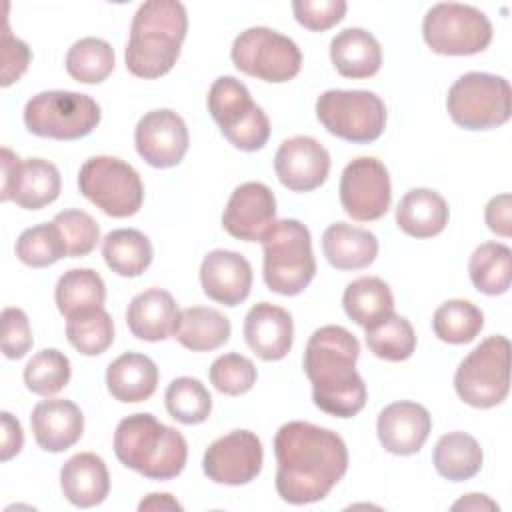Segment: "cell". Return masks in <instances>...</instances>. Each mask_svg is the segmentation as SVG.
Masks as SVG:
<instances>
[{"instance_id":"816d5d0a","label":"cell","mask_w":512,"mask_h":512,"mask_svg":"<svg viewBox=\"0 0 512 512\" xmlns=\"http://www.w3.org/2000/svg\"><path fill=\"white\" fill-rule=\"evenodd\" d=\"M138 510H182V504L170 494H148L140 504Z\"/></svg>"},{"instance_id":"44dd1931","label":"cell","mask_w":512,"mask_h":512,"mask_svg":"<svg viewBox=\"0 0 512 512\" xmlns=\"http://www.w3.org/2000/svg\"><path fill=\"white\" fill-rule=\"evenodd\" d=\"M244 338L258 358L266 362L282 360L294 340L290 312L270 302L254 304L244 318Z\"/></svg>"},{"instance_id":"2e32d148","label":"cell","mask_w":512,"mask_h":512,"mask_svg":"<svg viewBox=\"0 0 512 512\" xmlns=\"http://www.w3.org/2000/svg\"><path fill=\"white\" fill-rule=\"evenodd\" d=\"M188 128L180 114L168 108L146 112L134 130V144L140 158L154 168H172L182 162L188 150Z\"/></svg>"},{"instance_id":"5bb4252c","label":"cell","mask_w":512,"mask_h":512,"mask_svg":"<svg viewBox=\"0 0 512 512\" xmlns=\"http://www.w3.org/2000/svg\"><path fill=\"white\" fill-rule=\"evenodd\" d=\"M340 204L344 212L358 222L382 218L392 202L388 168L374 156L354 158L342 170Z\"/></svg>"},{"instance_id":"4fadbf2b","label":"cell","mask_w":512,"mask_h":512,"mask_svg":"<svg viewBox=\"0 0 512 512\" xmlns=\"http://www.w3.org/2000/svg\"><path fill=\"white\" fill-rule=\"evenodd\" d=\"M230 56L240 72L274 84L292 80L302 66L298 44L268 26L240 32L232 42Z\"/></svg>"},{"instance_id":"681fc988","label":"cell","mask_w":512,"mask_h":512,"mask_svg":"<svg viewBox=\"0 0 512 512\" xmlns=\"http://www.w3.org/2000/svg\"><path fill=\"white\" fill-rule=\"evenodd\" d=\"M2 448H0V458L2 462H8L10 458H14L24 444V434H22V426L20 422L10 414V412H2Z\"/></svg>"},{"instance_id":"603a6c76","label":"cell","mask_w":512,"mask_h":512,"mask_svg":"<svg viewBox=\"0 0 512 512\" xmlns=\"http://www.w3.org/2000/svg\"><path fill=\"white\" fill-rule=\"evenodd\" d=\"M178 314V304L170 292L162 288H148L130 300L126 324L136 338L160 342L174 334Z\"/></svg>"},{"instance_id":"7c38bea8","label":"cell","mask_w":512,"mask_h":512,"mask_svg":"<svg viewBox=\"0 0 512 512\" xmlns=\"http://www.w3.org/2000/svg\"><path fill=\"white\" fill-rule=\"evenodd\" d=\"M80 192L112 218L136 214L144 200L140 174L116 156L88 158L78 172Z\"/></svg>"},{"instance_id":"7bdbcfd3","label":"cell","mask_w":512,"mask_h":512,"mask_svg":"<svg viewBox=\"0 0 512 512\" xmlns=\"http://www.w3.org/2000/svg\"><path fill=\"white\" fill-rule=\"evenodd\" d=\"M52 222L62 236L68 258L88 256L100 240V228L96 220L84 210H62L54 216Z\"/></svg>"},{"instance_id":"ab89813d","label":"cell","mask_w":512,"mask_h":512,"mask_svg":"<svg viewBox=\"0 0 512 512\" xmlns=\"http://www.w3.org/2000/svg\"><path fill=\"white\" fill-rule=\"evenodd\" d=\"M70 374L72 368L68 356L56 348H44L28 360L24 368V384L32 394L52 396L68 384Z\"/></svg>"},{"instance_id":"6da1fadb","label":"cell","mask_w":512,"mask_h":512,"mask_svg":"<svg viewBox=\"0 0 512 512\" xmlns=\"http://www.w3.org/2000/svg\"><path fill=\"white\" fill-rule=\"evenodd\" d=\"M276 492L294 506L324 500L348 470L344 440L310 422L292 420L274 436Z\"/></svg>"},{"instance_id":"d6a6232c","label":"cell","mask_w":512,"mask_h":512,"mask_svg":"<svg viewBox=\"0 0 512 512\" xmlns=\"http://www.w3.org/2000/svg\"><path fill=\"white\" fill-rule=\"evenodd\" d=\"M54 298L60 314L68 320L102 308L106 300V286L96 270L72 268L58 278Z\"/></svg>"},{"instance_id":"8d00e7d4","label":"cell","mask_w":512,"mask_h":512,"mask_svg":"<svg viewBox=\"0 0 512 512\" xmlns=\"http://www.w3.org/2000/svg\"><path fill=\"white\" fill-rule=\"evenodd\" d=\"M484 328L482 310L462 298H454L436 308L432 316L434 334L448 344L472 342Z\"/></svg>"},{"instance_id":"74e56055","label":"cell","mask_w":512,"mask_h":512,"mask_svg":"<svg viewBox=\"0 0 512 512\" xmlns=\"http://www.w3.org/2000/svg\"><path fill=\"white\" fill-rule=\"evenodd\" d=\"M366 346L382 360L402 362L416 350V332L404 316L392 312L382 322L366 330Z\"/></svg>"},{"instance_id":"1f68e13d","label":"cell","mask_w":512,"mask_h":512,"mask_svg":"<svg viewBox=\"0 0 512 512\" xmlns=\"http://www.w3.org/2000/svg\"><path fill=\"white\" fill-rule=\"evenodd\" d=\"M482 448L478 440L466 432H448L434 446L432 462L436 472L450 482L474 478L482 468Z\"/></svg>"},{"instance_id":"277c9868","label":"cell","mask_w":512,"mask_h":512,"mask_svg":"<svg viewBox=\"0 0 512 512\" xmlns=\"http://www.w3.org/2000/svg\"><path fill=\"white\" fill-rule=\"evenodd\" d=\"M114 454L130 470L150 480L176 478L188 458L184 436L148 412L130 414L116 426Z\"/></svg>"},{"instance_id":"3957f363","label":"cell","mask_w":512,"mask_h":512,"mask_svg":"<svg viewBox=\"0 0 512 512\" xmlns=\"http://www.w3.org/2000/svg\"><path fill=\"white\" fill-rule=\"evenodd\" d=\"M186 30L188 14L182 2H142L132 18L124 52L128 72L146 80L168 74L180 56Z\"/></svg>"},{"instance_id":"ffe728a7","label":"cell","mask_w":512,"mask_h":512,"mask_svg":"<svg viewBox=\"0 0 512 512\" xmlns=\"http://www.w3.org/2000/svg\"><path fill=\"white\" fill-rule=\"evenodd\" d=\"M200 284L210 300L224 306H238L250 294L252 266L238 252L212 250L200 264Z\"/></svg>"},{"instance_id":"7402d4cb","label":"cell","mask_w":512,"mask_h":512,"mask_svg":"<svg viewBox=\"0 0 512 512\" xmlns=\"http://www.w3.org/2000/svg\"><path fill=\"white\" fill-rule=\"evenodd\" d=\"M30 426L36 444L46 452H64L72 448L84 432V416L72 400L48 398L34 406Z\"/></svg>"},{"instance_id":"f5cc1de1","label":"cell","mask_w":512,"mask_h":512,"mask_svg":"<svg viewBox=\"0 0 512 512\" xmlns=\"http://www.w3.org/2000/svg\"><path fill=\"white\" fill-rule=\"evenodd\" d=\"M452 510H498V504L486 494H466L452 504Z\"/></svg>"},{"instance_id":"d6986e66","label":"cell","mask_w":512,"mask_h":512,"mask_svg":"<svg viewBox=\"0 0 512 512\" xmlns=\"http://www.w3.org/2000/svg\"><path fill=\"white\" fill-rule=\"evenodd\" d=\"M432 430L430 412L416 402L400 400L388 404L376 422L382 448L390 454L410 456L420 452Z\"/></svg>"},{"instance_id":"f907efd6","label":"cell","mask_w":512,"mask_h":512,"mask_svg":"<svg viewBox=\"0 0 512 512\" xmlns=\"http://www.w3.org/2000/svg\"><path fill=\"white\" fill-rule=\"evenodd\" d=\"M0 164H2V194H0V198H2L4 202H8V194H10V188H12V184H14L20 158H18L10 148H2V152H0Z\"/></svg>"},{"instance_id":"8fae6325","label":"cell","mask_w":512,"mask_h":512,"mask_svg":"<svg viewBox=\"0 0 512 512\" xmlns=\"http://www.w3.org/2000/svg\"><path fill=\"white\" fill-rule=\"evenodd\" d=\"M422 36L436 54L470 56L488 48L492 24L482 10L470 4L440 2L426 12Z\"/></svg>"},{"instance_id":"f1b7e54d","label":"cell","mask_w":512,"mask_h":512,"mask_svg":"<svg viewBox=\"0 0 512 512\" xmlns=\"http://www.w3.org/2000/svg\"><path fill=\"white\" fill-rule=\"evenodd\" d=\"M230 332V320L220 310L190 306L180 310L172 336L192 352H210L224 346Z\"/></svg>"},{"instance_id":"5b68a950","label":"cell","mask_w":512,"mask_h":512,"mask_svg":"<svg viewBox=\"0 0 512 512\" xmlns=\"http://www.w3.org/2000/svg\"><path fill=\"white\" fill-rule=\"evenodd\" d=\"M264 282L282 296H296L312 282L316 260L310 230L294 218L278 220L264 234Z\"/></svg>"},{"instance_id":"d590c367","label":"cell","mask_w":512,"mask_h":512,"mask_svg":"<svg viewBox=\"0 0 512 512\" xmlns=\"http://www.w3.org/2000/svg\"><path fill=\"white\" fill-rule=\"evenodd\" d=\"M114 48L94 36L76 40L66 54V72L82 84H100L114 70Z\"/></svg>"},{"instance_id":"e575fe53","label":"cell","mask_w":512,"mask_h":512,"mask_svg":"<svg viewBox=\"0 0 512 512\" xmlns=\"http://www.w3.org/2000/svg\"><path fill=\"white\" fill-rule=\"evenodd\" d=\"M468 274L478 292L504 294L512 278V250L502 242L480 244L468 260Z\"/></svg>"},{"instance_id":"e0dca14e","label":"cell","mask_w":512,"mask_h":512,"mask_svg":"<svg viewBox=\"0 0 512 512\" xmlns=\"http://www.w3.org/2000/svg\"><path fill=\"white\" fill-rule=\"evenodd\" d=\"M274 222L276 198L262 182H244L236 186L222 214L224 230L244 242L262 240Z\"/></svg>"},{"instance_id":"ba28073f","label":"cell","mask_w":512,"mask_h":512,"mask_svg":"<svg viewBox=\"0 0 512 512\" xmlns=\"http://www.w3.org/2000/svg\"><path fill=\"white\" fill-rule=\"evenodd\" d=\"M454 390L474 408H492L506 400L510 390V342L506 336H488L456 368Z\"/></svg>"},{"instance_id":"52a82bcc","label":"cell","mask_w":512,"mask_h":512,"mask_svg":"<svg viewBox=\"0 0 512 512\" xmlns=\"http://www.w3.org/2000/svg\"><path fill=\"white\" fill-rule=\"evenodd\" d=\"M446 108L454 124L466 130H490L508 122L512 92L506 78L466 72L448 90Z\"/></svg>"},{"instance_id":"ac0fdd59","label":"cell","mask_w":512,"mask_h":512,"mask_svg":"<svg viewBox=\"0 0 512 512\" xmlns=\"http://www.w3.org/2000/svg\"><path fill=\"white\" fill-rule=\"evenodd\" d=\"M274 170L282 186L288 190L310 192L326 182L330 172V154L312 136H292L276 150Z\"/></svg>"},{"instance_id":"f35d334b","label":"cell","mask_w":512,"mask_h":512,"mask_svg":"<svg viewBox=\"0 0 512 512\" xmlns=\"http://www.w3.org/2000/svg\"><path fill=\"white\" fill-rule=\"evenodd\" d=\"M168 414L182 424H200L212 412V396L206 386L190 376L172 380L164 394Z\"/></svg>"},{"instance_id":"cb8c5ba5","label":"cell","mask_w":512,"mask_h":512,"mask_svg":"<svg viewBox=\"0 0 512 512\" xmlns=\"http://www.w3.org/2000/svg\"><path fill=\"white\" fill-rule=\"evenodd\" d=\"M60 486L68 502L78 508H92L106 500L110 474L100 456L80 452L68 458L60 470Z\"/></svg>"},{"instance_id":"60d3db41","label":"cell","mask_w":512,"mask_h":512,"mask_svg":"<svg viewBox=\"0 0 512 512\" xmlns=\"http://www.w3.org/2000/svg\"><path fill=\"white\" fill-rule=\"evenodd\" d=\"M66 338L80 354L98 356L114 342L112 316L104 308H96L86 314L68 318Z\"/></svg>"},{"instance_id":"f546056e","label":"cell","mask_w":512,"mask_h":512,"mask_svg":"<svg viewBox=\"0 0 512 512\" xmlns=\"http://www.w3.org/2000/svg\"><path fill=\"white\" fill-rule=\"evenodd\" d=\"M58 168L42 158L20 160L8 200L16 202L24 210H40L52 204L60 194Z\"/></svg>"},{"instance_id":"d4e9b609","label":"cell","mask_w":512,"mask_h":512,"mask_svg":"<svg viewBox=\"0 0 512 512\" xmlns=\"http://www.w3.org/2000/svg\"><path fill=\"white\" fill-rule=\"evenodd\" d=\"M330 60L344 78H370L382 66V48L364 28H346L330 42Z\"/></svg>"},{"instance_id":"7dc6e473","label":"cell","mask_w":512,"mask_h":512,"mask_svg":"<svg viewBox=\"0 0 512 512\" xmlns=\"http://www.w3.org/2000/svg\"><path fill=\"white\" fill-rule=\"evenodd\" d=\"M30 48L26 42H22L20 38L10 34V26L8 22L4 24L2 30V78L0 84L4 88H8L10 84L18 82L20 76L26 72L28 64H30Z\"/></svg>"},{"instance_id":"ee69618b","label":"cell","mask_w":512,"mask_h":512,"mask_svg":"<svg viewBox=\"0 0 512 512\" xmlns=\"http://www.w3.org/2000/svg\"><path fill=\"white\" fill-rule=\"evenodd\" d=\"M210 382L214 388L228 396H240L256 384V368L250 358L230 352L218 356L210 366Z\"/></svg>"},{"instance_id":"484cf974","label":"cell","mask_w":512,"mask_h":512,"mask_svg":"<svg viewBox=\"0 0 512 512\" xmlns=\"http://www.w3.org/2000/svg\"><path fill=\"white\" fill-rule=\"evenodd\" d=\"M450 218L448 202L430 188L406 192L396 208L398 228L412 238H432L440 234Z\"/></svg>"},{"instance_id":"8992f818","label":"cell","mask_w":512,"mask_h":512,"mask_svg":"<svg viewBox=\"0 0 512 512\" xmlns=\"http://www.w3.org/2000/svg\"><path fill=\"white\" fill-rule=\"evenodd\" d=\"M208 112L222 136L242 152L264 148L270 138V120L252 100L248 88L234 76H220L208 90Z\"/></svg>"},{"instance_id":"836d02e7","label":"cell","mask_w":512,"mask_h":512,"mask_svg":"<svg viewBox=\"0 0 512 512\" xmlns=\"http://www.w3.org/2000/svg\"><path fill=\"white\" fill-rule=\"evenodd\" d=\"M102 256L112 272L124 278L140 276L152 262V244L134 228H118L102 240Z\"/></svg>"},{"instance_id":"bcb514c9","label":"cell","mask_w":512,"mask_h":512,"mask_svg":"<svg viewBox=\"0 0 512 512\" xmlns=\"http://www.w3.org/2000/svg\"><path fill=\"white\" fill-rule=\"evenodd\" d=\"M32 348V330L24 310L4 308L2 310V352L10 360L26 356Z\"/></svg>"},{"instance_id":"30bf717a","label":"cell","mask_w":512,"mask_h":512,"mask_svg":"<svg viewBox=\"0 0 512 512\" xmlns=\"http://www.w3.org/2000/svg\"><path fill=\"white\" fill-rule=\"evenodd\" d=\"M316 118L336 138L370 144L386 128V106L370 90H326L316 100Z\"/></svg>"},{"instance_id":"b9f144b4","label":"cell","mask_w":512,"mask_h":512,"mask_svg":"<svg viewBox=\"0 0 512 512\" xmlns=\"http://www.w3.org/2000/svg\"><path fill=\"white\" fill-rule=\"evenodd\" d=\"M16 256L32 268H46L66 256L62 236L54 222L26 228L16 240Z\"/></svg>"},{"instance_id":"4316f807","label":"cell","mask_w":512,"mask_h":512,"mask_svg":"<svg viewBox=\"0 0 512 512\" xmlns=\"http://www.w3.org/2000/svg\"><path fill=\"white\" fill-rule=\"evenodd\" d=\"M322 252L336 270H362L376 260L378 240L364 228L336 222L322 234Z\"/></svg>"},{"instance_id":"f6af8a7d","label":"cell","mask_w":512,"mask_h":512,"mask_svg":"<svg viewBox=\"0 0 512 512\" xmlns=\"http://www.w3.org/2000/svg\"><path fill=\"white\" fill-rule=\"evenodd\" d=\"M344 0H294L292 12L298 24L312 32H324L338 24L346 14Z\"/></svg>"},{"instance_id":"4dcf8cb0","label":"cell","mask_w":512,"mask_h":512,"mask_svg":"<svg viewBox=\"0 0 512 512\" xmlns=\"http://www.w3.org/2000/svg\"><path fill=\"white\" fill-rule=\"evenodd\" d=\"M342 306L352 322L368 330L394 312V296L382 278L362 276L346 286Z\"/></svg>"},{"instance_id":"83f0119b","label":"cell","mask_w":512,"mask_h":512,"mask_svg":"<svg viewBox=\"0 0 512 512\" xmlns=\"http://www.w3.org/2000/svg\"><path fill=\"white\" fill-rule=\"evenodd\" d=\"M158 384V368L152 358L126 352L110 362L106 370V386L112 398L124 404L148 400Z\"/></svg>"},{"instance_id":"c3c4849f","label":"cell","mask_w":512,"mask_h":512,"mask_svg":"<svg viewBox=\"0 0 512 512\" xmlns=\"http://www.w3.org/2000/svg\"><path fill=\"white\" fill-rule=\"evenodd\" d=\"M510 212H512V198H510V194L504 192V194L490 198V202L486 204V210H484V220L494 234L508 238L512 234Z\"/></svg>"},{"instance_id":"9c48e42d","label":"cell","mask_w":512,"mask_h":512,"mask_svg":"<svg viewBox=\"0 0 512 512\" xmlns=\"http://www.w3.org/2000/svg\"><path fill=\"white\" fill-rule=\"evenodd\" d=\"M100 106L94 98L70 90H46L32 96L24 106L26 128L52 140H78L88 136L100 122Z\"/></svg>"},{"instance_id":"7a4b0ae2","label":"cell","mask_w":512,"mask_h":512,"mask_svg":"<svg viewBox=\"0 0 512 512\" xmlns=\"http://www.w3.org/2000/svg\"><path fill=\"white\" fill-rule=\"evenodd\" d=\"M358 338L342 326L314 330L304 350V372L314 404L336 418H352L366 404V384L356 372Z\"/></svg>"},{"instance_id":"9a60e30c","label":"cell","mask_w":512,"mask_h":512,"mask_svg":"<svg viewBox=\"0 0 512 512\" xmlns=\"http://www.w3.org/2000/svg\"><path fill=\"white\" fill-rule=\"evenodd\" d=\"M264 450L260 438L250 430H232L216 438L204 452V474L224 486L252 482L262 470Z\"/></svg>"}]
</instances>
